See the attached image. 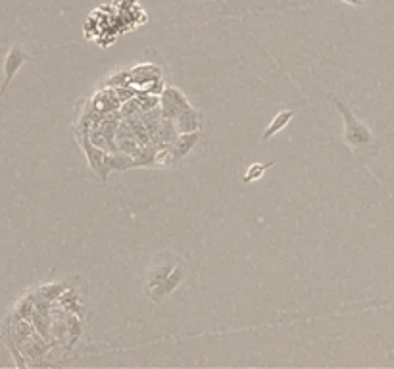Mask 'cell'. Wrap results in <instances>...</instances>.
Instances as JSON below:
<instances>
[{"instance_id":"6da1fadb","label":"cell","mask_w":394,"mask_h":369,"mask_svg":"<svg viewBox=\"0 0 394 369\" xmlns=\"http://www.w3.org/2000/svg\"><path fill=\"white\" fill-rule=\"evenodd\" d=\"M335 106L338 108V112L345 117V142L354 150H366L370 154H375L379 150L377 140L373 137L371 129L363 122H360L356 115L352 114V110L343 104L340 100H335Z\"/></svg>"},{"instance_id":"7a4b0ae2","label":"cell","mask_w":394,"mask_h":369,"mask_svg":"<svg viewBox=\"0 0 394 369\" xmlns=\"http://www.w3.org/2000/svg\"><path fill=\"white\" fill-rule=\"evenodd\" d=\"M29 58L31 56H29L19 44H14V47L8 50V54L4 58V83H2V87H0V99L6 95V90H8L12 79L16 77L17 72L22 69V66H24Z\"/></svg>"},{"instance_id":"3957f363","label":"cell","mask_w":394,"mask_h":369,"mask_svg":"<svg viewBox=\"0 0 394 369\" xmlns=\"http://www.w3.org/2000/svg\"><path fill=\"white\" fill-rule=\"evenodd\" d=\"M293 115H295V112H290V110H285V112H281L273 122L270 123V127L265 129V133H263V140H270L273 135H277V133L281 131V129H285L288 123H290V120H293Z\"/></svg>"},{"instance_id":"277c9868","label":"cell","mask_w":394,"mask_h":369,"mask_svg":"<svg viewBox=\"0 0 394 369\" xmlns=\"http://www.w3.org/2000/svg\"><path fill=\"white\" fill-rule=\"evenodd\" d=\"M271 165H273V162H270V164H252L247 170V173H245V181L250 183V181L260 179L263 175V172H265L268 167H271Z\"/></svg>"},{"instance_id":"5b68a950","label":"cell","mask_w":394,"mask_h":369,"mask_svg":"<svg viewBox=\"0 0 394 369\" xmlns=\"http://www.w3.org/2000/svg\"><path fill=\"white\" fill-rule=\"evenodd\" d=\"M343 2H346V4H354V6H358V4H363L366 0H343Z\"/></svg>"}]
</instances>
